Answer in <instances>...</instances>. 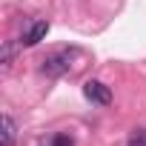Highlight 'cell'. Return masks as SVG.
<instances>
[{
    "label": "cell",
    "mask_w": 146,
    "mask_h": 146,
    "mask_svg": "<svg viewBox=\"0 0 146 146\" xmlns=\"http://www.w3.org/2000/svg\"><path fill=\"white\" fill-rule=\"evenodd\" d=\"M43 75L46 78H60V75H66L69 72V52H57V54H49L46 60H43Z\"/></svg>",
    "instance_id": "6da1fadb"
},
{
    "label": "cell",
    "mask_w": 146,
    "mask_h": 146,
    "mask_svg": "<svg viewBox=\"0 0 146 146\" xmlns=\"http://www.w3.org/2000/svg\"><path fill=\"white\" fill-rule=\"evenodd\" d=\"M83 95H86L92 103H98V106H109V103H112V92H109V86L100 83V80H86Z\"/></svg>",
    "instance_id": "7a4b0ae2"
},
{
    "label": "cell",
    "mask_w": 146,
    "mask_h": 146,
    "mask_svg": "<svg viewBox=\"0 0 146 146\" xmlns=\"http://www.w3.org/2000/svg\"><path fill=\"white\" fill-rule=\"evenodd\" d=\"M46 35H49V23H46V20H37V23L23 35V43H26V46H37Z\"/></svg>",
    "instance_id": "3957f363"
},
{
    "label": "cell",
    "mask_w": 146,
    "mask_h": 146,
    "mask_svg": "<svg viewBox=\"0 0 146 146\" xmlns=\"http://www.w3.org/2000/svg\"><path fill=\"white\" fill-rule=\"evenodd\" d=\"M15 135H17V123L12 120V115H3V137H0V146H15Z\"/></svg>",
    "instance_id": "277c9868"
},
{
    "label": "cell",
    "mask_w": 146,
    "mask_h": 146,
    "mask_svg": "<svg viewBox=\"0 0 146 146\" xmlns=\"http://www.w3.org/2000/svg\"><path fill=\"white\" fill-rule=\"evenodd\" d=\"M12 60H15V43L6 40V43H3V52H0V63H3V69H9Z\"/></svg>",
    "instance_id": "5b68a950"
},
{
    "label": "cell",
    "mask_w": 146,
    "mask_h": 146,
    "mask_svg": "<svg viewBox=\"0 0 146 146\" xmlns=\"http://www.w3.org/2000/svg\"><path fill=\"white\" fill-rule=\"evenodd\" d=\"M75 140H72V135H54L52 137V146H72Z\"/></svg>",
    "instance_id": "8992f818"
},
{
    "label": "cell",
    "mask_w": 146,
    "mask_h": 146,
    "mask_svg": "<svg viewBox=\"0 0 146 146\" xmlns=\"http://www.w3.org/2000/svg\"><path fill=\"white\" fill-rule=\"evenodd\" d=\"M129 146H146V132H137V135L129 140Z\"/></svg>",
    "instance_id": "52a82bcc"
}]
</instances>
